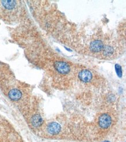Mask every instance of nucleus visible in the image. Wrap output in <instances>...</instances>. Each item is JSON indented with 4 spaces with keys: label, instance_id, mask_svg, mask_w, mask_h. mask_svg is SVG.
<instances>
[{
    "label": "nucleus",
    "instance_id": "obj_1",
    "mask_svg": "<svg viewBox=\"0 0 126 142\" xmlns=\"http://www.w3.org/2000/svg\"><path fill=\"white\" fill-rule=\"evenodd\" d=\"M112 123V118L108 114H102L98 119V123L102 129H107L111 126Z\"/></svg>",
    "mask_w": 126,
    "mask_h": 142
},
{
    "label": "nucleus",
    "instance_id": "obj_2",
    "mask_svg": "<svg viewBox=\"0 0 126 142\" xmlns=\"http://www.w3.org/2000/svg\"><path fill=\"white\" fill-rule=\"evenodd\" d=\"M55 69L59 73L61 74H67L70 71V67L68 63L63 61H57L54 63Z\"/></svg>",
    "mask_w": 126,
    "mask_h": 142
},
{
    "label": "nucleus",
    "instance_id": "obj_3",
    "mask_svg": "<svg viewBox=\"0 0 126 142\" xmlns=\"http://www.w3.org/2000/svg\"><path fill=\"white\" fill-rule=\"evenodd\" d=\"M104 43L100 40H94L91 43L89 49L92 52H99L104 49Z\"/></svg>",
    "mask_w": 126,
    "mask_h": 142
},
{
    "label": "nucleus",
    "instance_id": "obj_4",
    "mask_svg": "<svg viewBox=\"0 0 126 142\" xmlns=\"http://www.w3.org/2000/svg\"><path fill=\"white\" fill-rule=\"evenodd\" d=\"M47 132L50 134L52 135H56L60 132L61 126L58 123L55 122H53L49 123L47 127Z\"/></svg>",
    "mask_w": 126,
    "mask_h": 142
},
{
    "label": "nucleus",
    "instance_id": "obj_5",
    "mask_svg": "<svg viewBox=\"0 0 126 142\" xmlns=\"http://www.w3.org/2000/svg\"><path fill=\"white\" fill-rule=\"evenodd\" d=\"M78 78L83 82H88L92 79V74L90 71L88 70H82L78 73Z\"/></svg>",
    "mask_w": 126,
    "mask_h": 142
},
{
    "label": "nucleus",
    "instance_id": "obj_6",
    "mask_svg": "<svg viewBox=\"0 0 126 142\" xmlns=\"http://www.w3.org/2000/svg\"><path fill=\"white\" fill-rule=\"evenodd\" d=\"M22 93L20 90L16 89H12L8 93L9 98L12 101H18L21 99Z\"/></svg>",
    "mask_w": 126,
    "mask_h": 142
},
{
    "label": "nucleus",
    "instance_id": "obj_7",
    "mask_svg": "<svg viewBox=\"0 0 126 142\" xmlns=\"http://www.w3.org/2000/svg\"><path fill=\"white\" fill-rule=\"evenodd\" d=\"M42 119L40 115L36 114L33 116L31 118V123L35 127H39L41 125Z\"/></svg>",
    "mask_w": 126,
    "mask_h": 142
},
{
    "label": "nucleus",
    "instance_id": "obj_8",
    "mask_svg": "<svg viewBox=\"0 0 126 142\" xmlns=\"http://www.w3.org/2000/svg\"><path fill=\"white\" fill-rule=\"evenodd\" d=\"M104 54L106 57H110L114 53V48L113 47L110 46H106L104 47Z\"/></svg>",
    "mask_w": 126,
    "mask_h": 142
},
{
    "label": "nucleus",
    "instance_id": "obj_9",
    "mask_svg": "<svg viewBox=\"0 0 126 142\" xmlns=\"http://www.w3.org/2000/svg\"><path fill=\"white\" fill-rule=\"evenodd\" d=\"M2 4L5 8L10 10V9L14 8L16 5V2L14 1H2Z\"/></svg>",
    "mask_w": 126,
    "mask_h": 142
},
{
    "label": "nucleus",
    "instance_id": "obj_10",
    "mask_svg": "<svg viewBox=\"0 0 126 142\" xmlns=\"http://www.w3.org/2000/svg\"><path fill=\"white\" fill-rule=\"evenodd\" d=\"M115 69H116V71L117 73L118 76H121L122 75V71H121V66L119 65L116 64L115 65Z\"/></svg>",
    "mask_w": 126,
    "mask_h": 142
}]
</instances>
